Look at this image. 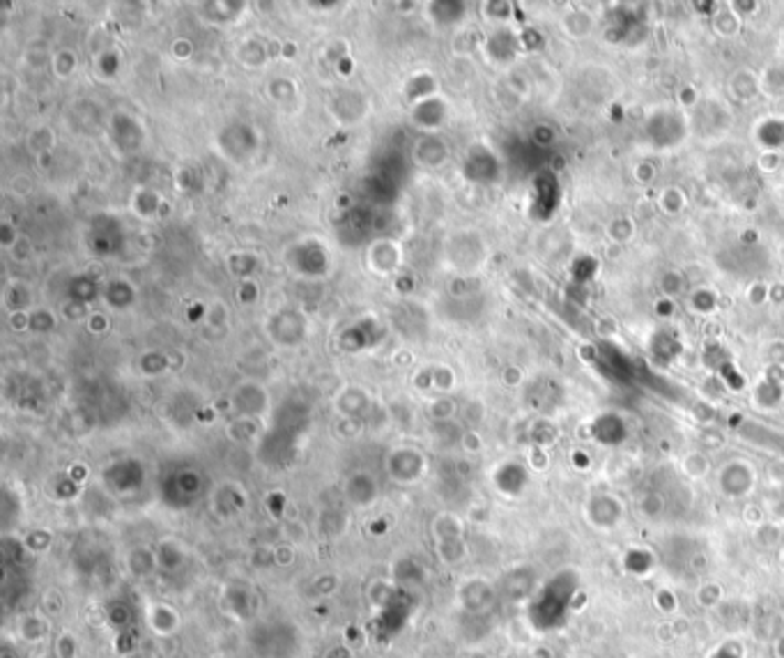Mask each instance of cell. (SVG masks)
<instances>
[{
  "label": "cell",
  "instance_id": "cell-1",
  "mask_svg": "<svg viewBox=\"0 0 784 658\" xmlns=\"http://www.w3.org/2000/svg\"><path fill=\"white\" fill-rule=\"evenodd\" d=\"M152 612H157L159 620H150V624H152V631L159 635H166L171 633V631H175L177 626V615L172 612V608L163 606V603H159V606L152 608Z\"/></svg>",
  "mask_w": 784,
  "mask_h": 658
}]
</instances>
